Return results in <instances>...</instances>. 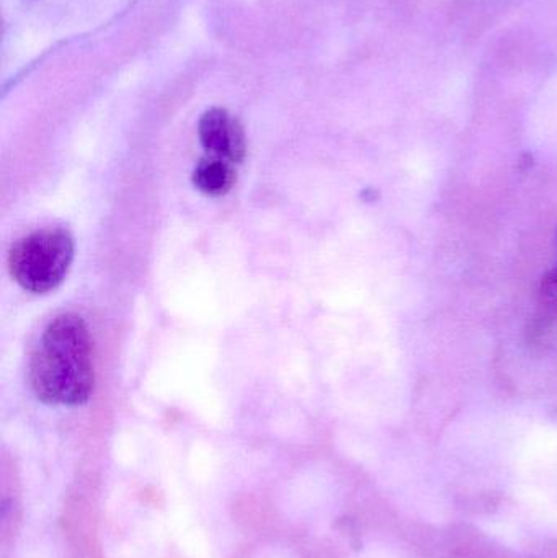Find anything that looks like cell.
<instances>
[{
	"label": "cell",
	"mask_w": 557,
	"mask_h": 558,
	"mask_svg": "<svg viewBox=\"0 0 557 558\" xmlns=\"http://www.w3.org/2000/svg\"><path fill=\"white\" fill-rule=\"evenodd\" d=\"M36 397L55 405H81L94 392V361L87 325L78 315L56 317L29 360Z\"/></svg>",
	"instance_id": "1"
},
{
	"label": "cell",
	"mask_w": 557,
	"mask_h": 558,
	"mask_svg": "<svg viewBox=\"0 0 557 558\" xmlns=\"http://www.w3.org/2000/svg\"><path fill=\"white\" fill-rule=\"evenodd\" d=\"M74 242L64 229H41L20 239L10 251L13 279L26 291L43 294L61 284L71 267Z\"/></svg>",
	"instance_id": "2"
},
{
	"label": "cell",
	"mask_w": 557,
	"mask_h": 558,
	"mask_svg": "<svg viewBox=\"0 0 557 558\" xmlns=\"http://www.w3.org/2000/svg\"><path fill=\"white\" fill-rule=\"evenodd\" d=\"M199 141L213 159L241 163L245 157L244 128L222 108L203 114L198 124Z\"/></svg>",
	"instance_id": "3"
},
{
	"label": "cell",
	"mask_w": 557,
	"mask_h": 558,
	"mask_svg": "<svg viewBox=\"0 0 557 558\" xmlns=\"http://www.w3.org/2000/svg\"><path fill=\"white\" fill-rule=\"evenodd\" d=\"M235 180L238 175H235L234 163L213 159V157L203 159L193 172V183L196 189L209 196H222L231 192Z\"/></svg>",
	"instance_id": "4"
}]
</instances>
